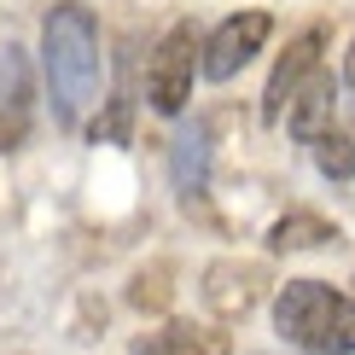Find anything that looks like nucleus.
Instances as JSON below:
<instances>
[{
    "label": "nucleus",
    "instance_id": "1",
    "mask_svg": "<svg viewBox=\"0 0 355 355\" xmlns=\"http://www.w3.org/2000/svg\"><path fill=\"white\" fill-rule=\"evenodd\" d=\"M41 70H47V94L58 128H76L87 105H99V82H105V53H99V18L76 0L47 12L41 24Z\"/></svg>",
    "mask_w": 355,
    "mask_h": 355
},
{
    "label": "nucleus",
    "instance_id": "7",
    "mask_svg": "<svg viewBox=\"0 0 355 355\" xmlns=\"http://www.w3.org/2000/svg\"><path fill=\"white\" fill-rule=\"evenodd\" d=\"M29 111H35V82H29L24 47H0V152H18L29 135Z\"/></svg>",
    "mask_w": 355,
    "mask_h": 355
},
{
    "label": "nucleus",
    "instance_id": "10",
    "mask_svg": "<svg viewBox=\"0 0 355 355\" xmlns=\"http://www.w3.org/2000/svg\"><path fill=\"white\" fill-rule=\"evenodd\" d=\"M338 239V221L315 216V210H286L268 227V250H279V257H291V250H320Z\"/></svg>",
    "mask_w": 355,
    "mask_h": 355
},
{
    "label": "nucleus",
    "instance_id": "5",
    "mask_svg": "<svg viewBox=\"0 0 355 355\" xmlns=\"http://www.w3.org/2000/svg\"><path fill=\"white\" fill-rule=\"evenodd\" d=\"M268 35H274L268 12H233V18H221L210 35H204V76L210 82H233L250 58L262 53Z\"/></svg>",
    "mask_w": 355,
    "mask_h": 355
},
{
    "label": "nucleus",
    "instance_id": "13",
    "mask_svg": "<svg viewBox=\"0 0 355 355\" xmlns=\"http://www.w3.org/2000/svg\"><path fill=\"white\" fill-rule=\"evenodd\" d=\"M175 297V286H169V268L164 262H152V268H140L135 279H128V303L140 309V315H164Z\"/></svg>",
    "mask_w": 355,
    "mask_h": 355
},
{
    "label": "nucleus",
    "instance_id": "12",
    "mask_svg": "<svg viewBox=\"0 0 355 355\" xmlns=\"http://www.w3.org/2000/svg\"><path fill=\"white\" fill-rule=\"evenodd\" d=\"M315 169L327 181H355V135L349 128H332V135L315 140Z\"/></svg>",
    "mask_w": 355,
    "mask_h": 355
},
{
    "label": "nucleus",
    "instance_id": "2",
    "mask_svg": "<svg viewBox=\"0 0 355 355\" xmlns=\"http://www.w3.org/2000/svg\"><path fill=\"white\" fill-rule=\"evenodd\" d=\"M274 327L309 355H355V297L327 279H286L274 297Z\"/></svg>",
    "mask_w": 355,
    "mask_h": 355
},
{
    "label": "nucleus",
    "instance_id": "6",
    "mask_svg": "<svg viewBox=\"0 0 355 355\" xmlns=\"http://www.w3.org/2000/svg\"><path fill=\"white\" fill-rule=\"evenodd\" d=\"M327 47H332V29H327V24H303L297 35L286 41V53H279L268 87H262V123H279V116H286L291 94H297V87L320 70V53H327Z\"/></svg>",
    "mask_w": 355,
    "mask_h": 355
},
{
    "label": "nucleus",
    "instance_id": "15",
    "mask_svg": "<svg viewBox=\"0 0 355 355\" xmlns=\"http://www.w3.org/2000/svg\"><path fill=\"white\" fill-rule=\"evenodd\" d=\"M344 82L355 87V41H349V53H344Z\"/></svg>",
    "mask_w": 355,
    "mask_h": 355
},
{
    "label": "nucleus",
    "instance_id": "3",
    "mask_svg": "<svg viewBox=\"0 0 355 355\" xmlns=\"http://www.w3.org/2000/svg\"><path fill=\"white\" fill-rule=\"evenodd\" d=\"M192 76H204V29L181 18L164 29V41L152 47V64H146V99L152 111L164 116H181L187 99H192Z\"/></svg>",
    "mask_w": 355,
    "mask_h": 355
},
{
    "label": "nucleus",
    "instance_id": "4",
    "mask_svg": "<svg viewBox=\"0 0 355 355\" xmlns=\"http://www.w3.org/2000/svg\"><path fill=\"white\" fill-rule=\"evenodd\" d=\"M268 286H274V279H268L262 262H250V257H216L210 268H204L198 297H204V309H210L216 320H245L250 309L262 303Z\"/></svg>",
    "mask_w": 355,
    "mask_h": 355
},
{
    "label": "nucleus",
    "instance_id": "14",
    "mask_svg": "<svg viewBox=\"0 0 355 355\" xmlns=\"http://www.w3.org/2000/svg\"><path fill=\"white\" fill-rule=\"evenodd\" d=\"M94 140H128V99H111L105 116H94Z\"/></svg>",
    "mask_w": 355,
    "mask_h": 355
},
{
    "label": "nucleus",
    "instance_id": "11",
    "mask_svg": "<svg viewBox=\"0 0 355 355\" xmlns=\"http://www.w3.org/2000/svg\"><path fill=\"white\" fill-rule=\"evenodd\" d=\"M135 355H221V338L216 332L204 338L198 327H187V320H164L157 332L135 338Z\"/></svg>",
    "mask_w": 355,
    "mask_h": 355
},
{
    "label": "nucleus",
    "instance_id": "9",
    "mask_svg": "<svg viewBox=\"0 0 355 355\" xmlns=\"http://www.w3.org/2000/svg\"><path fill=\"white\" fill-rule=\"evenodd\" d=\"M169 175H175V187H181L187 198H192V192H204V181H210V128H204V123H192V128L175 135Z\"/></svg>",
    "mask_w": 355,
    "mask_h": 355
},
{
    "label": "nucleus",
    "instance_id": "8",
    "mask_svg": "<svg viewBox=\"0 0 355 355\" xmlns=\"http://www.w3.org/2000/svg\"><path fill=\"white\" fill-rule=\"evenodd\" d=\"M332 111H338V82H332V70H315V76L291 94V105H286L291 140L315 146L320 135H332Z\"/></svg>",
    "mask_w": 355,
    "mask_h": 355
}]
</instances>
